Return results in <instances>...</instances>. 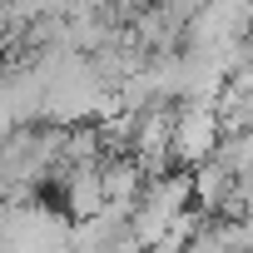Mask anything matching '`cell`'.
Segmentation results:
<instances>
[{"mask_svg": "<svg viewBox=\"0 0 253 253\" xmlns=\"http://www.w3.org/2000/svg\"><path fill=\"white\" fill-rule=\"evenodd\" d=\"M218 139H223V119H218V99H184V109L174 114V144H169V159L179 164H204L218 154Z\"/></svg>", "mask_w": 253, "mask_h": 253, "instance_id": "obj_1", "label": "cell"}]
</instances>
